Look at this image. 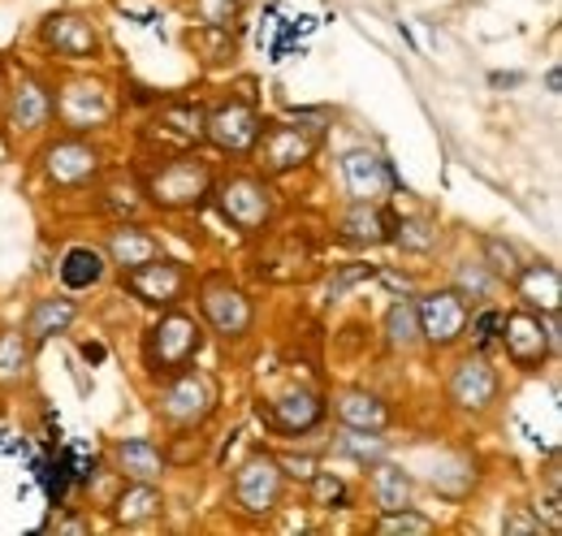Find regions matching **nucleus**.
<instances>
[{"mask_svg":"<svg viewBox=\"0 0 562 536\" xmlns=\"http://www.w3.org/2000/svg\"><path fill=\"white\" fill-rule=\"evenodd\" d=\"M385 450H390V442L381 437V428H347L342 433V455H351L359 464H376V459H385Z\"/></svg>","mask_w":562,"mask_h":536,"instance_id":"nucleus-32","label":"nucleus"},{"mask_svg":"<svg viewBox=\"0 0 562 536\" xmlns=\"http://www.w3.org/2000/svg\"><path fill=\"white\" fill-rule=\"evenodd\" d=\"M372 502H376V511H403V506H412V476L403 468H394V464H381L376 459V468H372Z\"/></svg>","mask_w":562,"mask_h":536,"instance_id":"nucleus-25","label":"nucleus"},{"mask_svg":"<svg viewBox=\"0 0 562 536\" xmlns=\"http://www.w3.org/2000/svg\"><path fill=\"white\" fill-rule=\"evenodd\" d=\"M200 346H204L200 321L182 316V312H169L143 337V364H147L151 377H173V372H182L200 355Z\"/></svg>","mask_w":562,"mask_h":536,"instance_id":"nucleus-1","label":"nucleus"},{"mask_svg":"<svg viewBox=\"0 0 562 536\" xmlns=\"http://www.w3.org/2000/svg\"><path fill=\"white\" fill-rule=\"evenodd\" d=\"M385 337H390V346H403V350H412V346L420 342V321H416V308H412V303H394V308H390V316H385Z\"/></svg>","mask_w":562,"mask_h":536,"instance_id":"nucleus-33","label":"nucleus"},{"mask_svg":"<svg viewBox=\"0 0 562 536\" xmlns=\"http://www.w3.org/2000/svg\"><path fill=\"white\" fill-rule=\"evenodd\" d=\"M481 265L490 268L497 281H510V277L519 272V252H515L506 238H485V247H481Z\"/></svg>","mask_w":562,"mask_h":536,"instance_id":"nucleus-34","label":"nucleus"},{"mask_svg":"<svg viewBox=\"0 0 562 536\" xmlns=\"http://www.w3.org/2000/svg\"><path fill=\"white\" fill-rule=\"evenodd\" d=\"M204 450H209V437H200V433H182V437L165 450V464H173V468H191V464L204 459Z\"/></svg>","mask_w":562,"mask_h":536,"instance_id":"nucleus-35","label":"nucleus"},{"mask_svg":"<svg viewBox=\"0 0 562 536\" xmlns=\"http://www.w3.org/2000/svg\"><path fill=\"white\" fill-rule=\"evenodd\" d=\"M502 346H506V355H510V364L515 368H524V372H532V368H541L546 364V355H550V342L554 334L541 325V316H532V312H515V316H502Z\"/></svg>","mask_w":562,"mask_h":536,"instance_id":"nucleus-9","label":"nucleus"},{"mask_svg":"<svg viewBox=\"0 0 562 536\" xmlns=\"http://www.w3.org/2000/svg\"><path fill=\"white\" fill-rule=\"evenodd\" d=\"M216 208L238 234H265V225L273 221V191L265 178L238 174L216 191Z\"/></svg>","mask_w":562,"mask_h":536,"instance_id":"nucleus-3","label":"nucleus"},{"mask_svg":"<svg viewBox=\"0 0 562 536\" xmlns=\"http://www.w3.org/2000/svg\"><path fill=\"white\" fill-rule=\"evenodd\" d=\"M390 243H398L412 256H428L437 247V221H428V216H403V221H394V238Z\"/></svg>","mask_w":562,"mask_h":536,"instance_id":"nucleus-29","label":"nucleus"},{"mask_svg":"<svg viewBox=\"0 0 562 536\" xmlns=\"http://www.w3.org/2000/svg\"><path fill=\"white\" fill-rule=\"evenodd\" d=\"M109 256H113V265L122 268V272H131V268L156 260L160 243L147 230H139V225H117V230H109Z\"/></svg>","mask_w":562,"mask_h":536,"instance_id":"nucleus-21","label":"nucleus"},{"mask_svg":"<svg viewBox=\"0 0 562 536\" xmlns=\"http://www.w3.org/2000/svg\"><path fill=\"white\" fill-rule=\"evenodd\" d=\"M100 277H104V260H100V252H91V247H74V252H66V265H61V281H66L70 290H87V286H100Z\"/></svg>","mask_w":562,"mask_h":536,"instance_id":"nucleus-28","label":"nucleus"},{"mask_svg":"<svg viewBox=\"0 0 562 536\" xmlns=\"http://www.w3.org/2000/svg\"><path fill=\"white\" fill-rule=\"evenodd\" d=\"M74 316H78V308L70 299H40L31 308V316H26V337L31 342H48L53 334H66L74 325Z\"/></svg>","mask_w":562,"mask_h":536,"instance_id":"nucleus-26","label":"nucleus"},{"mask_svg":"<svg viewBox=\"0 0 562 536\" xmlns=\"http://www.w3.org/2000/svg\"><path fill=\"white\" fill-rule=\"evenodd\" d=\"M342 174H347V191H351L355 203H376L385 191H390V165L376 156V152H363L355 147L342 156Z\"/></svg>","mask_w":562,"mask_h":536,"instance_id":"nucleus-15","label":"nucleus"},{"mask_svg":"<svg viewBox=\"0 0 562 536\" xmlns=\"http://www.w3.org/2000/svg\"><path fill=\"white\" fill-rule=\"evenodd\" d=\"M394 212L376 208V203H355L351 212H342L338 221V238L351 243V247H381L394 238Z\"/></svg>","mask_w":562,"mask_h":536,"instance_id":"nucleus-17","label":"nucleus"},{"mask_svg":"<svg viewBox=\"0 0 562 536\" xmlns=\"http://www.w3.org/2000/svg\"><path fill=\"white\" fill-rule=\"evenodd\" d=\"M312 506H321V511H347L351 506L347 480L334 476V471H312Z\"/></svg>","mask_w":562,"mask_h":536,"instance_id":"nucleus-31","label":"nucleus"},{"mask_svg":"<svg viewBox=\"0 0 562 536\" xmlns=\"http://www.w3.org/2000/svg\"><path fill=\"white\" fill-rule=\"evenodd\" d=\"M338 420L347 424V428H385L390 424V406L376 399V394H368V390H347V394H338Z\"/></svg>","mask_w":562,"mask_h":536,"instance_id":"nucleus-24","label":"nucleus"},{"mask_svg":"<svg viewBox=\"0 0 562 536\" xmlns=\"http://www.w3.org/2000/svg\"><path fill=\"white\" fill-rule=\"evenodd\" d=\"M44 169H48V178L57 187H82V182H91L100 174V152L78 143V138H61V143H53L44 152Z\"/></svg>","mask_w":562,"mask_h":536,"instance_id":"nucleus-14","label":"nucleus"},{"mask_svg":"<svg viewBox=\"0 0 562 536\" xmlns=\"http://www.w3.org/2000/svg\"><path fill=\"white\" fill-rule=\"evenodd\" d=\"M260 131H265V122H260V113L247 100H229V104L212 109L209 118H204V134L221 152H229V156H247L260 143Z\"/></svg>","mask_w":562,"mask_h":536,"instance_id":"nucleus-6","label":"nucleus"},{"mask_svg":"<svg viewBox=\"0 0 562 536\" xmlns=\"http://www.w3.org/2000/svg\"><path fill=\"white\" fill-rule=\"evenodd\" d=\"M209 191H212V169L204 156H173V160H165L147 178V196H151L156 208H165V212L200 208Z\"/></svg>","mask_w":562,"mask_h":536,"instance_id":"nucleus-2","label":"nucleus"},{"mask_svg":"<svg viewBox=\"0 0 562 536\" xmlns=\"http://www.w3.org/2000/svg\"><path fill=\"white\" fill-rule=\"evenodd\" d=\"M40 35H44V44H48L57 57H70V62H91V57L100 53L95 26H91L87 18H78V13H53Z\"/></svg>","mask_w":562,"mask_h":536,"instance_id":"nucleus-12","label":"nucleus"},{"mask_svg":"<svg viewBox=\"0 0 562 536\" xmlns=\"http://www.w3.org/2000/svg\"><path fill=\"white\" fill-rule=\"evenodd\" d=\"M515 281V294L528 303V308H541V312H559V268L550 260H537V265H519V272L510 277Z\"/></svg>","mask_w":562,"mask_h":536,"instance_id":"nucleus-18","label":"nucleus"},{"mask_svg":"<svg viewBox=\"0 0 562 536\" xmlns=\"http://www.w3.org/2000/svg\"><path fill=\"white\" fill-rule=\"evenodd\" d=\"M204 316L221 337H243L251 330V303L229 281H209L204 286Z\"/></svg>","mask_w":562,"mask_h":536,"instance_id":"nucleus-13","label":"nucleus"},{"mask_svg":"<svg viewBox=\"0 0 562 536\" xmlns=\"http://www.w3.org/2000/svg\"><path fill=\"white\" fill-rule=\"evenodd\" d=\"M82 355H87L91 364H100V359H104V346H100V342H87V346H82Z\"/></svg>","mask_w":562,"mask_h":536,"instance_id":"nucleus-43","label":"nucleus"},{"mask_svg":"<svg viewBox=\"0 0 562 536\" xmlns=\"http://www.w3.org/2000/svg\"><path fill=\"white\" fill-rule=\"evenodd\" d=\"M281 489H285L281 464L265 450L251 455L234 476V502H238L243 515H273L281 502Z\"/></svg>","mask_w":562,"mask_h":536,"instance_id":"nucleus-4","label":"nucleus"},{"mask_svg":"<svg viewBox=\"0 0 562 536\" xmlns=\"http://www.w3.org/2000/svg\"><path fill=\"white\" fill-rule=\"evenodd\" d=\"M204 118H209V113H204L200 104H169L156 126L173 131L178 138H187V143H195V138H204Z\"/></svg>","mask_w":562,"mask_h":536,"instance_id":"nucleus-30","label":"nucleus"},{"mask_svg":"<svg viewBox=\"0 0 562 536\" xmlns=\"http://www.w3.org/2000/svg\"><path fill=\"white\" fill-rule=\"evenodd\" d=\"M321 415H325V402L316 394H285L269 411L260 406V420H269L278 433H307V428L321 424Z\"/></svg>","mask_w":562,"mask_h":536,"instance_id":"nucleus-19","label":"nucleus"},{"mask_svg":"<svg viewBox=\"0 0 562 536\" xmlns=\"http://www.w3.org/2000/svg\"><path fill=\"white\" fill-rule=\"evenodd\" d=\"M160 493L151 489V480H135L117 502H113V520L122 524V528H139L147 520H156L160 515Z\"/></svg>","mask_w":562,"mask_h":536,"instance_id":"nucleus-23","label":"nucleus"},{"mask_svg":"<svg viewBox=\"0 0 562 536\" xmlns=\"http://www.w3.org/2000/svg\"><path fill=\"white\" fill-rule=\"evenodd\" d=\"M281 468H290V476H307V480H312V471H316V464H312V459H285Z\"/></svg>","mask_w":562,"mask_h":536,"instance_id":"nucleus-42","label":"nucleus"},{"mask_svg":"<svg viewBox=\"0 0 562 536\" xmlns=\"http://www.w3.org/2000/svg\"><path fill=\"white\" fill-rule=\"evenodd\" d=\"M216 406V386H212L204 372H173V381L165 386V394L156 402V411L169 420V424H204Z\"/></svg>","mask_w":562,"mask_h":536,"instance_id":"nucleus-5","label":"nucleus"},{"mask_svg":"<svg viewBox=\"0 0 562 536\" xmlns=\"http://www.w3.org/2000/svg\"><path fill=\"white\" fill-rule=\"evenodd\" d=\"M497 330H502V312H497V308H485V312L476 316V325H472V334H476L472 342H476V346L485 350L493 337H497Z\"/></svg>","mask_w":562,"mask_h":536,"instance_id":"nucleus-39","label":"nucleus"},{"mask_svg":"<svg viewBox=\"0 0 562 536\" xmlns=\"http://www.w3.org/2000/svg\"><path fill=\"white\" fill-rule=\"evenodd\" d=\"M372 272H376V268H372V265H347V268H342V272H338V277H334V286H329V294H334V299H342V290H351L355 281H368Z\"/></svg>","mask_w":562,"mask_h":536,"instance_id":"nucleus-40","label":"nucleus"},{"mask_svg":"<svg viewBox=\"0 0 562 536\" xmlns=\"http://www.w3.org/2000/svg\"><path fill=\"white\" fill-rule=\"evenodd\" d=\"M113 464H117L122 476H131V480H156L165 471V455L147 437H131V442H117L113 446Z\"/></svg>","mask_w":562,"mask_h":536,"instance_id":"nucleus-22","label":"nucleus"},{"mask_svg":"<svg viewBox=\"0 0 562 536\" xmlns=\"http://www.w3.org/2000/svg\"><path fill=\"white\" fill-rule=\"evenodd\" d=\"M61 118L70 122L74 131H87V126H100L109 118V96L95 87V82H74L61 96Z\"/></svg>","mask_w":562,"mask_h":536,"instance_id":"nucleus-20","label":"nucleus"},{"mask_svg":"<svg viewBox=\"0 0 562 536\" xmlns=\"http://www.w3.org/2000/svg\"><path fill=\"white\" fill-rule=\"evenodd\" d=\"M234 0H195V13L209 22V26H229L234 22Z\"/></svg>","mask_w":562,"mask_h":536,"instance_id":"nucleus-38","label":"nucleus"},{"mask_svg":"<svg viewBox=\"0 0 562 536\" xmlns=\"http://www.w3.org/2000/svg\"><path fill=\"white\" fill-rule=\"evenodd\" d=\"M376 533H432V520H424V515H412L407 506H403V511H381V524H376Z\"/></svg>","mask_w":562,"mask_h":536,"instance_id":"nucleus-37","label":"nucleus"},{"mask_svg":"<svg viewBox=\"0 0 562 536\" xmlns=\"http://www.w3.org/2000/svg\"><path fill=\"white\" fill-rule=\"evenodd\" d=\"M31 372V337H22L18 330H4L0 334V386L13 390L22 386Z\"/></svg>","mask_w":562,"mask_h":536,"instance_id":"nucleus-27","label":"nucleus"},{"mask_svg":"<svg viewBox=\"0 0 562 536\" xmlns=\"http://www.w3.org/2000/svg\"><path fill=\"white\" fill-rule=\"evenodd\" d=\"M265 134V143H260V160H265V169L269 174H290V169H299V165H307L312 156H316V147H321V134L312 131V126H290V122H273Z\"/></svg>","mask_w":562,"mask_h":536,"instance_id":"nucleus-8","label":"nucleus"},{"mask_svg":"<svg viewBox=\"0 0 562 536\" xmlns=\"http://www.w3.org/2000/svg\"><path fill=\"white\" fill-rule=\"evenodd\" d=\"M53 113H57L53 91H48L40 78L22 74V78L13 82V100H9V118H13V126H18V131H44V126L53 122Z\"/></svg>","mask_w":562,"mask_h":536,"instance_id":"nucleus-16","label":"nucleus"},{"mask_svg":"<svg viewBox=\"0 0 562 536\" xmlns=\"http://www.w3.org/2000/svg\"><path fill=\"white\" fill-rule=\"evenodd\" d=\"M506 533H541V520H528V515H506L502 524Z\"/></svg>","mask_w":562,"mask_h":536,"instance_id":"nucleus-41","label":"nucleus"},{"mask_svg":"<svg viewBox=\"0 0 562 536\" xmlns=\"http://www.w3.org/2000/svg\"><path fill=\"white\" fill-rule=\"evenodd\" d=\"M446 394H450V402H454L459 411H485V406L497 399V372H493L481 355H468V359L450 372Z\"/></svg>","mask_w":562,"mask_h":536,"instance_id":"nucleus-11","label":"nucleus"},{"mask_svg":"<svg viewBox=\"0 0 562 536\" xmlns=\"http://www.w3.org/2000/svg\"><path fill=\"white\" fill-rule=\"evenodd\" d=\"M416 321H420V337L432 346H450L468 330V299L459 290H432L416 303Z\"/></svg>","mask_w":562,"mask_h":536,"instance_id":"nucleus-7","label":"nucleus"},{"mask_svg":"<svg viewBox=\"0 0 562 536\" xmlns=\"http://www.w3.org/2000/svg\"><path fill=\"white\" fill-rule=\"evenodd\" d=\"M493 281H497V277H493L485 265H463V268H459V294H463V299H490Z\"/></svg>","mask_w":562,"mask_h":536,"instance_id":"nucleus-36","label":"nucleus"},{"mask_svg":"<svg viewBox=\"0 0 562 536\" xmlns=\"http://www.w3.org/2000/svg\"><path fill=\"white\" fill-rule=\"evenodd\" d=\"M187 281H191L187 268L178 265V260H160V256L126 272L131 294L143 299V303H151V308H169V303H178V299L187 294Z\"/></svg>","mask_w":562,"mask_h":536,"instance_id":"nucleus-10","label":"nucleus"}]
</instances>
